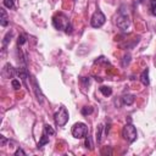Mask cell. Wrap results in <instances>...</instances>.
Returning <instances> with one entry per match:
<instances>
[{"instance_id": "cell-10", "label": "cell", "mask_w": 156, "mask_h": 156, "mask_svg": "<svg viewBox=\"0 0 156 156\" xmlns=\"http://www.w3.org/2000/svg\"><path fill=\"white\" fill-rule=\"evenodd\" d=\"M140 82H141L143 85H145V87L149 85L150 79H149V69H147V68L141 72V74H140Z\"/></svg>"}, {"instance_id": "cell-24", "label": "cell", "mask_w": 156, "mask_h": 156, "mask_svg": "<svg viewBox=\"0 0 156 156\" xmlns=\"http://www.w3.org/2000/svg\"><path fill=\"white\" fill-rule=\"evenodd\" d=\"M7 143H9V140L4 135H0V146H5Z\"/></svg>"}, {"instance_id": "cell-2", "label": "cell", "mask_w": 156, "mask_h": 156, "mask_svg": "<svg viewBox=\"0 0 156 156\" xmlns=\"http://www.w3.org/2000/svg\"><path fill=\"white\" fill-rule=\"evenodd\" d=\"M68 117H69V115H68L67 108H66L65 106H61L60 110L55 113V117H54L56 126H58V127H63V126L67 123Z\"/></svg>"}, {"instance_id": "cell-4", "label": "cell", "mask_w": 156, "mask_h": 156, "mask_svg": "<svg viewBox=\"0 0 156 156\" xmlns=\"http://www.w3.org/2000/svg\"><path fill=\"white\" fill-rule=\"evenodd\" d=\"M116 24L119 29L122 30H127L129 27H130V18L127 13H124L123 11H121L117 17H116Z\"/></svg>"}, {"instance_id": "cell-18", "label": "cell", "mask_w": 156, "mask_h": 156, "mask_svg": "<svg viewBox=\"0 0 156 156\" xmlns=\"http://www.w3.org/2000/svg\"><path fill=\"white\" fill-rule=\"evenodd\" d=\"M93 112V107L91 106H84L83 108H82V115H84V116H88V115H90Z\"/></svg>"}, {"instance_id": "cell-21", "label": "cell", "mask_w": 156, "mask_h": 156, "mask_svg": "<svg viewBox=\"0 0 156 156\" xmlns=\"http://www.w3.org/2000/svg\"><path fill=\"white\" fill-rule=\"evenodd\" d=\"M13 0H4V6L7 9H12L13 7Z\"/></svg>"}, {"instance_id": "cell-20", "label": "cell", "mask_w": 156, "mask_h": 156, "mask_svg": "<svg viewBox=\"0 0 156 156\" xmlns=\"http://www.w3.org/2000/svg\"><path fill=\"white\" fill-rule=\"evenodd\" d=\"M11 84H12V87H13L15 90H18V89L21 88V83H20V80H17V79H12Z\"/></svg>"}, {"instance_id": "cell-16", "label": "cell", "mask_w": 156, "mask_h": 156, "mask_svg": "<svg viewBox=\"0 0 156 156\" xmlns=\"http://www.w3.org/2000/svg\"><path fill=\"white\" fill-rule=\"evenodd\" d=\"M11 37H12V32H7L6 35L4 37V40H2V46H4V50L6 48V45L9 44V41L11 40Z\"/></svg>"}, {"instance_id": "cell-5", "label": "cell", "mask_w": 156, "mask_h": 156, "mask_svg": "<svg viewBox=\"0 0 156 156\" xmlns=\"http://www.w3.org/2000/svg\"><path fill=\"white\" fill-rule=\"evenodd\" d=\"M87 132H88V128H87V124L83 123V122H78V123H74L73 127H72V135L77 139H82L87 135Z\"/></svg>"}, {"instance_id": "cell-26", "label": "cell", "mask_w": 156, "mask_h": 156, "mask_svg": "<svg viewBox=\"0 0 156 156\" xmlns=\"http://www.w3.org/2000/svg\"><path fill=\"white\" fill-rule=\"evenodd\" d=\"M15 155H16V156H20V155L24 156V155H26V152H24V151H23L22 149H17V150L15 151Z\"/></svg>"}, {"instance_id": "cell-12", "label": "cell", "mask_w": 156, "mask_h": 156, "mask_svg": "<svg viewBox=\"0 0 156 156\" xmlns=\"http://www.w3.org/2000/svg\"><path fill=\"white\" fill-rule=\"evenodd\" d=\"M17 74H18V77H20L23 82H26V79H27V77H28V73H27V71H26L23 67L17 68Z\"/></svg>"}, {"instance_id": "cell-6", "label": "cell", "mask_w": 156, "mask_h": 156, "mask_svg": "<svg viewBox=\"0 0 156 156\" xmlns=\"http://www.w3.org/2000/svg\"><path fill=\"white\" fill-rule=\"evenodd\" d=\"M105 21H106L105 15H104L100 10H98V11H95V12L93 13L91 20H90V24H91V27H94V28H100V27L105 23Z\"/></svg>"}, {"instance_id": "cell-8", "label": "cell", "mask_w": 156, "mask_h": 156, "mask_svg": "<svg viewBox=\"0 0 156 156\" xmlns=\"http://www.w3.org/2000/svg\"><path fill=\"white\" fill-rule=\"evenodd\" d=\"M16 73H17V69H15L11 63H6L2 68V76L5 78H13V76Z\"/></svg>"}, {"instance_id": "cell-13", "label": "cell", "mask_w": 156, "mask_h": 156, "mask_svg": "<svg viewBox=\"0 0 156 156\" xmlns=\"http://www.w3.org/2000/svg\"><path fill=\"white\" fill-rule=\"evenodd\" d=\"M100 91H101V94L104 96H110L112 94V89L110 87H101L100 88Z\"/></svg>"}, {"instance_id": "cell-7", "label": "cell", "mask_w": 156, "mask_h": 156, "mask_svg": "<svg viewBox=\"0 0 156 156\" xmlns=\"http://www.w3.org/2000/svg\"><path fill=\"white\" fill-rule=\"evenodd\" d=\"M30 83H32L33 91H34V94H35L38 101H39V102H43L44 95H43V93H41V90H40V88H39V84H38V82H37V79H35L34 76H30Z\"/></svg>"}, {"instance_id": "cell-9", "label": "cell", "mask_w": 156, "mask_h": 156, "mask_svg": "<svg viewBox=\"0 0 156 156\" xmlns=\"http://www.w3.org/2000/svg\"><path fill=\"white\" fill-rule=\"evenodd\" d=\"M0 13H1V17H0V24L2 27H6L9 24V16L6 13V10L5 9H0Z\"/></svg>"}, {"instance_id": "cell-23", "label": "cell", "mask_w": 156, "mask_h": 156, "mask_svg": "<svg viewBox=\"0 0 156 156\" xmlns=\"http://www.w3.org/2000/svg\"><path fill=\"white\" fill-rule=\"evenodd\" d=\"M26 43V37L23 35V34H21L20 37H18V40H17V44H18V46L20 45H22V44H24Z\"/></svg>"}, {"instance_id": "cell-25", "label": "cell", "mask_w": 156, "mask_h": 156, "mask_svg": "<svg viewBox=\"0 0 156 156\" xmlns=\"http://www.w3.org/2000/svg\"><path fill=\"white\" fill-rule=\"evenodd\" d=\"M85 146L89 147V149H93V145H91V140H90V136H87L85 139Z\"/></svg>"}, {"instance_id": "cell-17", "label": "cell", "mask_w": 156, "mask_h": 156, "mask_svg": "<svg viewBox=\"0 0 156 156\" xmlns=\"http://www.w3.org/2000/svg\"><path fill=\"white\" fill-rule=\"evenodd\" d=\"M48 143H49V136H48L46 134H44V133H43V135H41V140L39 141L38 147H41L43 145H45V144H48Z\"/></svg>"}, {"instance_id": "cell-11", "label": "cell", "mask_w": 156, "mask_h": 156, "mask_svg": "<svg viewBox=\"0 0 156 156\" xmlns=\"http://www.w3.org/2000/svg\"><path fill=\"white\" fill-rule=\"evenodd\" d=\"M134 100H135V96L134 95H132V94H126V95H123L122 96V102L124 104V105H132L133 102H134Z\"/></svg>"}, {"instance_id": "cell-19", "label": "cell", "mask_w": 156, "mask_h": 156, "mask_svg": "<svg viewBox=\"0 0 156 156\" xmlns=\"http://www.w3.org/2000/svg\"><path fill=\"white\" fill-rule=\"evenodd\" d=\"M101 130H102V126L99 124L98 129H96V140H98V143H100V140H101Z\"/></svg>"}, {"instance_id": "cell-14", "label": "cell", "mask_w": 156, "mask_h": 156, "mask_svg": "<svg viewBox=\"0 0 156 156\" xmlns=\"http://www.w3.org/2000/svg\"><path fill=\"white\" fill-rule=\"evenodd\" d=\"M44 134H46L48 136H51V135H54L55 134V130L52 129V127L51 126H49V124H46L45 127H44V132H43Z\"/></svg>"}, {"instance_id": "cell-22", "label": "cell", "mask_w": 156, "mask_h": 156, "mask_svg": "<svg viewBox=\"0 0 156 156\" xmlns=\"http://www.w3.org/2000/svg\"><path fill=\"white\" fill-rule=\"evenodd\" d=\"M129 62H130V55L127 54V55H124V57H123V62H122V65H123V66H127Z\"/></svg>"}, {"instance_id": "cell-15", "label": "cell", "mask_w": 156, "mask_h": 156, "mask_svg": "<svg viewBox=\"0 0 156 156\" xmlns=\"http://www.w3.org/2000/svg\"><path fill=\"white\" fill-rule=\"evenodd\" d=\"M149 9H150V13L152 16H156V0H150Z\"/></svg>"}, {"instance_id": "cell-1", "label": "cell", "mask_w": 156, "mask_h": 156, "mask_svg": "<svg viewBox=\"0 0 156 156\" xmlns=\"http://www.w3.org/2000/svg\"><path fill=\"white\" fill-rule=\"evenodd\" d=\"M52 22H54V26L57 28V29H61V30H65L66 33H71L72 32V26L67 18V16H65L63 13H57L52 18Z\"/></svg>"}, {"instance_id": "cell-3", "label": "cell", "mask_w": 156, "mask_h": 156, "mask_svg": "<svg viewBox=\"0 0 156 156\" xmlns=\"http://www.w3.org/2000/svg\"><path fill=\"white\" fill-rule=\"evenodd\" d=\"M122 135H123V138H124L128 143H133V141L136 139L138 133H136L135 127H134L133 124L128 123V124H126V126L123 127V129H122Z\"/></svg>"}]
</instances>
